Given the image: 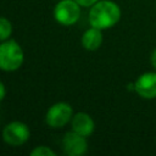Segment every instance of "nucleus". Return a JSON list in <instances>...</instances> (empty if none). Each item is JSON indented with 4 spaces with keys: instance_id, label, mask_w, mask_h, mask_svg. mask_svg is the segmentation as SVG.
I'll return each mask as SVG.
<instances>
[{
    "instance_id": "f257e3e1",
    "label": "nucleus",
    "mask_w": 156,
    "mask_h": 156,
    "mask_svg": "<svg viewBox=\"0 0 156 156\" xmlns=\"http://www.w3.org/2000/svg\"><path fill=\"white\" fill-rule=\"evenodd\" d=\"M121 17V10L117 4L101 0L96 1L89 11V23L91 27L99 29H106L115 26Z\"/></svg>"
},
{
    "instance_id": "f03ea898",
    "label": "nucleus",
    "mask_w": 156,
    "mask_h": 156,
    "mask_svg": "<svg viewBox=\"0 0 156 156\" xmlns=\"http://www.w3.org/2000/svg\"><path fill=\"white\" fill-rule=\"evenodd\" d=\"M24 54L21 45L12 39L1 41L0 44V69L13 72L23 63Z\"/></svg>"
},
{
    "instance_id": "7ed1b4c3",
    "label": "nucleus",
    "mask_w": 156,
    "mask_h": 156,
    "mask_svg": "<svg viewBox=\"0 0 156 156\" xmlns=\"http://www.w3.org/2000/svg\"><path fill=\"white\" fill-rule=\"evenodd\" d=\"M79 6L74 0H61L54 9V17L62 26H72L79 20Z\"/></svg>"
},
{
    "instance_id": "20e7f679",
    "label": "nucleus",
    "mask_w": 156,
    "mask_h": 156,
    "mask_svg": "<svg viewBox=\"0 0 156 156\" xmlns=\"http://www.w3.org/2000/svg\"><path fill=\"white\" fill-rule=\"evenodd\" d=\"M30 136L29 128L26 123L20 121H13L5 126L2 130V139L6 144L11 146H20L24 144Z\"/></svg>"
},
{
    "instance_id": "39448f33",
    "label": "nucleus",
    "mask_w": 156,
    "mask_h": 156,
    "mask_svg": "<svg viewBox=\"0 0 156 156\" xmlns=\"http://www.w3.org/2000/svg\"><path fill=\"white\" fill-rule=\"evenodd\" d=\"M72 116L73 111L71 105L66 102H56L48 110L45 122L51 128H61L72 119Z\"/></svg>"
},
{
    "instance_id": "423d86ee",
    "label": "nucleus",
    "mask_w": 156,
    "mask_h": 156,
    "mask_svg": "<svg viewBox=\"0 0 156 156\" xmlns=\"http://www.w3.org/2000/svg\"><path fill=\"white\" fill-rule=\"evenodd\" d=\"M62 147L66 155L69 156H80L85 154L88 149V144L85 140V136L76 133V132H68L65 134L62 139Z\"/></svg>"
},
{
    "instance_id": "0eeeda50",
    "label": "nucleus",
    "mask_w": 156,
    "mask_h": 156,
    "mask_svg": "<svg viewBox=\"0 0 156 156\" xmlns=\"http://www.w3.org/2000/svg\"><path fill=\"white\" fill-rule=\"evenodd\" d=\"M134 90L144 99L156 98V73L147 72L141 74L134 83Z\"/></svg>"
},
{
    "instance_id": "6e6552de",
    "label": "nucleus",
    "mask_w": 156,
    "mask_h": 156,
    "mask_svg": "<svg viewBox=\"0 0 156 156\" xmlns=\"http://www.w3.org/2000/svg\"><path fill=\"white\" fill-rule=\"evenodd\" d=\"M71 124H72L73 132L80 134L85 138L89 136L94 132V128H95L93 118L85 112H78L74 116H72Z\"/></svg>"
},
{
    "instance_id": "1a4fd4ad",
    "label": "nucleus",
    "mask_w": 156,
    "mask_h": 156,
    "mask_svg": "<svg viewBox=\"0 0 156 156\" xmlns=\"http://www.w3.org/2000/svg\"><path fill=\"white\" fill-rule=\"evenodd\" d=\"M102 44V33L101 29L96 27H91L87 29L82 37V45L84 49L89 51H95L98 50Z\"/></svg>"
},
{
    "instance_id": "9d476101",
    "label": "nucleus",
    "mask_w": 156,
    "mask_h": 156,
    "mask_svg": "<svg viewBox=\"0 0 156 156\" xmlns=\"http://www.w3.org/2000/svg\"><path fill=\"white\" fill-rule=\"evenodd\" d=\"M12 33V24L6 17H0V41L7 40Z\"/></svg>"
},
{
    "instance_id": "9b49d317",
    "label": "nucleus",
    "mask_w": 156,
    "mask_h": 156,
    "mask_svg": "<svg viewBox=\"0 0 156 156\" xmlns=\"http://www.w3.org/2000/svg\"><path fill=\"white\" fill-rule=\"evenodd\" d=\"M30 155L32 156H55L56 154L50 147H48L45 145H40V146H37L35 149H33L30 151Z\"/></svg>"
},
{
    "instance_id": "f8f14e48",
    "label": "nucleus",
    "mask_w": 156,
    "mask_h": 156,
    "mask_svg": "<svg viewBox=\"0 0 156 156\" xmlns=\"http://www.w3.org/2000/svg\"><path fill=\"white\" fill-rule=\"evenodd\" d=\"M76 2H78L80 6H84V7H88V6H93L96 1L99 0H74Z\"/></svg>"
},
{
    "instance_id": "ddd939ff",
    "label": "nucleus",
    "mask_w": 156,
    "mask_h": 156,
    "mask_svg": "<svg viewBox=\"0 0 156 156\" xmlns=\"http://www.w3.org/2000/svg\"><path fill=\"white\" fill-rule=\"evenodd\" d=\"M5 94H6V89H5V85L0 82V101L5 98Z\"/></svg>"
},
{
    "instance_id": "4468645a",
    "label": "nucleus",
    "mask_w": 156,
    "mask_h": 156,
    "mask_svg": "<svg viewBox=\"0 0 156 156\" xmlns=\"http://www.w3.org/2000/svg\"><path fill=\"white\" fill-rule=\"evenodd\" d=\"M151 63H152V66L156 68V49L152 51V54H151Z\"/></svg>"
}]
</instances>
